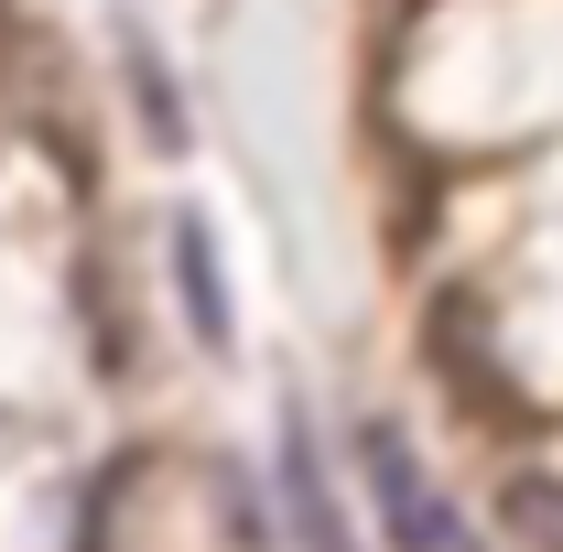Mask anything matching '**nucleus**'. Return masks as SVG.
Returning a JSON list of instances; mask_svg holds the SVG:
<instances>
[{
    "label": "nucleus",
    "instance_id": "1",
    "mask_svg": "<svg viewBox=\"0 0 563 552\" xmlns=\"http://www.w3.org/2000/svg\"><path fill=\"white\" fill-rule=\"evenodd\" d=\"M357 466H368V498H379L390 552H477V542H466V520L444 509L433 466L412 455V433H401V422H368V433H357Z\"/></svg>",
    "mask_w": 563,
    "mask_h": 552
},
{
    "label": "nucleus",
    "instance_id": "2",
    "mask_svg": "<svg viewBox=\"0 0 563 552\" xmlns=\"http://www.w3.org/2000/svg\"><path fill=\"white\" fill-rule=\"evenodd\" d=\"M174 292H185V314H196V346H228V292H217V239L185 217L174 228Z\"/></svg>",
    "mask_w": 563,
    "mask_h": 552
},
{
    "label": "nucleus",
    "instance_id": "3",
    "mask_svg": "<svg viewBox=\"0 0 563 552\" xmlns=\"http://www.w3.org/2000/svg\"><path fill=\"white\" fill-rule=\"evenodd\" d=\"M433 368H444L477 412H498V379H488V357H477V303H466V292L433 303Z\"/></svg>",
    "mask_w": 563,
    "mask_h": 552
},
{
    "label": "nucleus",
    "instance_id": "4",
    "mask_svg": "<svg viewBox=\"0 0 563 552\" xmlns=\"http://www.w3.org/2000/svg\"><path fill=\"white\" fill-rule=\"evenodd\" d=\"M141 120H152V131H163V152H174V141H185V109H174V87H163V66H152V55H141Z\"/></svg>",
    "mask_w": 563,
    "mask_h": 552
},
{
    "label": "nucleus",
    "instance_id": "5",
    "mask_svg": "<svg viewBox=\"0 0 563 552\" xmlns=\"http://www.w3.org/2000/svg\"><path fill=\"white\" fill-rule=\"evenodd\" d=\"M509 520H520V531H542V542H563V487H509Z\"/></svg>",
    "mask_w": 563,
    "mask_h": 552
}]
</instances>
